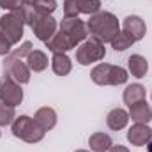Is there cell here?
I'll list each match as a JSON object with an SVG mask.
<instances>
[{"mask_svg":"<svg viewBox=\"0 0 152 152\" xmlns=\"http://www.w3.org/2000/svg\"><path fill=\"white\" fill-rule=\"evenodd\" d=\"M87 28H88V34L92 37L101 41L103 44L112 42V39L120 32L117 16L112 12H106V11H99V12L92 14L90 20L87 21Z\"/></svg>","mask_w":152,"mask_h":152,"instance_id":"obj_1","label":"cell"},{"mask_svg":"<svg viewBox=\"0 0 152 152\" xmlns=\"http://www.w3.org/2000/svg\"><path fill=\"white\" fill-rule=\"evenodd\" d=\"M12 126V134L27 143H37L44 138V129L39 126L37 122L27 115H20L14 118V122L11 124Z\"/></svg>","mask_w":152,"mask_h":152,"instance_id":"obj_2","label":"cell"},{"mask_svg":"<svg viewBox=\"0 0 152 152\" xmlns=\"http://www.w3.org/2000/svg\"><path fill=\"white\" fill-rule=\"evenodd\" d=\"M90 78L97 85H122L127 81V71L120 66H112V64H97Z\"/></svg>","mask_w":152,"mask_h":152,"instance_id":"obj_3","label":"cell"},{"mask_svg":"<svg viewBox=\"0 0 152 152\" xmlns=\"http://www.w3.org/2000/svg\"><path fill=\"white\" fill-rule=\"evenodd\" d=\"M76 62L81 64V66H90L94 62H99L104 58L106 55V50H104V44L101 41H97L96 37L85 39L81 44L76 46Z\"/></svg>","mask_w":152,"mask_h":152,"instance_id":"obj_4","label":"cell"},{"mask_svg":"<svg viewBox=\"0 0 152 152\" xmlns=\"http://www.w3.org/2000/svg\"><path fill=\"white\" fill-rule=\"evenodd\" d=\"M23 27H25V23L20 20V16L14 11L4 14L0 18V32L11 44L20 42V39L23 37Z\"/></svg>","mask_w":152,"mask_h":152,"instance_id":"obj_5","label":"cell"},{"mask_svg":"<svg viewBox=\"0 0 152 152\" xmlns=\"http://www.w3.org/2000/svg\"><path fill=\"white\" fill-rule=\"evenodd\" d=\"M4 76H9L16 83L25 85V83L30 81V67L21 58L7 55L5 60H4Z\"/></svg>","mask_w":152,"mask_h":152,"instance_id":"obj_6","label":"cell"},{"mask_svg":"<svg viewBox=\"0 0 152 152\" xmlns=\"http://www.w3.org/2000/svg\"><path fill=\"white\" fill-rule=\"evenodd\" d=\"M23 101V90L21 85L11 80L9 76H4L0 80V103L9 106H18Z\"/></svg>","mask_w":152,"mask_h":152,"instance_id":"obj_7","label":"cell"},{"mask_svg":"<svg viewBox=\"0 0 152 152\" xmlns=\"http://www.w3.org/2000/svg\"><path fill=\"white\" fill-rule=\"evenodd\" d=\"M60 32H64L67 37L71 39V42L75 46L81 44L87 39V36H88L87 23H83L78 18H64L62 23H60Z\"/></svg>","mask_w":152,"mask_h":152,"instance_id":"obj_8","label":"cell"},{"mask_svg":"<svg viewBox=\"0 0 152 152\" xmlns=\"http://www.w3.org/2000/svg\"><path fill=\"white\" fill-rule=\"evenodd\" d=\"M32 27V32L36 34V37L42 42H48L50 39L55 36V30H57V21L53 16H48V14H37L34 23L30 25Z\"/></svg>","mask_w":152,"mask_h":152,"instance_id":"obj_9","label":"cell"},{"mask_svg":"<svg viewBox=\"0 0 152 152\" xmlns=\"http://www.w3.org/2000/svg\"><path fill=\"white\" fill-rule=\"evenodd\" d=\"M152 138V129L147 124H134L133 127H129L127 131V140L129 143H133L134 147H142L147 145Z\"/></svg>","mask_w":152,"mask_h":152,"instance_id":"obj_10","label":"cell"},{"mask_svg":"<svg viewBox=\"0 0 152 152\" xmlns=\"http://www.w3.org/2000/svg\"><path fill=\"white\" fill-rule=\"evenodd\" d=\"M122 28H124V32H127L134 41L143 39L145 32H147L145 21H143L140 16H127V18L122 21Z\"/></svg>","mask_w":152,"mask_h":152,"instance_id":"obj_11","label":"cell"},{"mask_svg":"<svg viewBox=\"0 0 152 152\" xmlns=\"http://www.w3.org/2000/svg\"><path fill=\"white\" fill-rule=\"evenodd\" d=\"M129 118H133L134 124H147L152 120V108L143 99V101L129 106Z\"/></svg>","mask_w":152,"mask_h":152,"instance_id":"obj_12","label":"cell"},{"mask_svg":"<svg viewBox=\"0 0 152 152\" xmlns=\"http://www.w3.org/2000/svg\"><path fill=\"white\" fill-rule=\"evenodd\" d=\"M34 120L44 131H50V129H53L57 126V112L53 108H50V106H42V108H39L36 112Z\"/></svg>","mask_w":152,"mask_h":152,"instance_id":"obj_13","label":"cell"},{"mask_svg":"<svg viewBox=\"0 0 152 152\" xmlns=\"http://www.w3.org/2000/svg\"><path fill=\"white\" fill-rule=\"evenodd\" d=\"M46 46H48V50L51 53H66V51H69V50L75 48V44L71 42V39L67 37L64 32H58V34L55 32V36L46 42Z\"/></svg>","mask_w":152,"mask_h":152,"instance_id":"obj_14","label":"cell"},{"mask_svg":"<svg viewBox=\"0 0 152 152\" xmlns=\"http://www.w3.org/2000/svg\"><path fill=\"white\" fill-rule=\"evenodd\" d=\"M127 122H129V113L124 110V108H115L112 110L108 117H106V124H108V127L112 129V131H120V129H124L126 126H127Z\"/></svg>","mask_w":152,"mask_h":152,"instance_id":"obj_15","label":"cell"},{"mask_svg":"<svg viewBox=\"0 0 152 152\" xmlns=\"http://www.w3.org/2000/svg\"><path fill=\"white\" fill-rule=\"evenodd\" d=\"M124 103L127 106H133L140 101L145 99V87L140 85V83H133V85H127L126 90H124V96H122Z\"/></svg>","mask_w":152,"mask_h":152,"instance_id":"obj_16","label":"cell"},{"mask_svg":"<svg viewBox=\"0 0 152 152\" xmlns=\"http://www.w3.org/2000/svg\"><path fill=\"white\" fill-rule=\"evenodd\" d=\"M51 69L53 73L58 76H66L71 73L73 69V62L71 58L66 55V53H53V58H51Z\"/></svg>","mask_w":152,"mask_h":152,"instance_id":"obj_17","label":"cell"},{"mask_svg":"<svg viewBox=\"0 0 152 152\" xmlns=\"http://www.w3.org/2000/svg\"><path fill=\"white\" fill-rule=\"evenodd\" d=\"M127 66H129V73L136 78H143L149 71V62L142 55H131L127 58Z\"/></svg>","mask_w":152,"mask_h":152,"instance_id":"obj_18","label":"cell"},{"mask_svg":"<svg viewBox=\"0 0 152 152\" xmlns=\"http://www.w3.org/2000/svg\"><path fill=\"white\" fill-rule=\"evenodd\" d=\"M88 147H90V151H94V152H106V151H110V147H112V138L106 133L97 131V133H94L88 138Z\"/></svg>","mask_w":152,"mask_h":152,"instance_id":"obj_19","label":"cell"},{"mask_svg":"<svg viewBox=\"0 0 152 152\" xmlns=\"http://www.w3.org/2000/svg\"><path fill=\"white\" fill-rule=\"evenodd\" d=\"M27 66H28L30 71H34V73L44 71V69L48 67V57H46V53L41 51V50H32L30 55L27 57Z\"/></svg>","mask_w":152,"mask_h":152,"instance_id":"obj_20","label":"cell"},{"mask_svg":"<svg viewBox=\"0 0 152 152\" xmlns=\"http://www.w3.org/2000/svg\"><path fill=\"white\" fill-rule=\"evenodd\" d=\"M136 41L131 37L127 32H118L113 39H112V46H113L115 51H124V50H127V48H131L133 44H134Z\"/></svg>","mask_w":152,"mask_h":152,"instance_id":"obj_21","label":"cell"},{"mask_svg":"<svg viewBox=\"0 0 152 152\" xmlns=\"http://www.w3.org/2000/svg\"><path fill=\"white\" fill-rule=\"evenodd\" d=\"M14 12L20 16V20H21L25 25H32V23H34V20H36V16H37V12H36L34 5H27V4H21Z\"/></svg>","mask_w":152,"mask_h":152,"instance_id":"obj_22","label":"cell"},{"mask_svg":"<svg viewBox=\"0 0 152 152\" xmlns=\"http://www.w3.org/2000/svg\"><path fill=\"white\" fill-rule=\"evenodd\" d=\"M14 118H16L14 106L0 103V126H11L14 122Z\"/></svg>","mask_w":152,"mask_h":152,"instance_id":"obj_23","label":"cell"},{"mask_svg":"<svg viewBox=\"0 0 152 152\" xmlns=\"http://www.w3.org/2000/svg\"><path fill=\"white\" fill-rule=\"evenodd\" d=\"M34 9L37 14H48L51 16V12L57 9V0H36Z\"/></svg>","mask_w":152,"mask_h":152,"instance_id":"obj_24","label":"cell"},{"mask_svg":"<svg viewBox=\"0 0 152 152\" xmlns=\"http://www.w3.org/2000/svg\"><path fill=\"white\" fill-rule=\"evenodd\" d=\"M99 11H101V0H80V12L92 16Z\"/></svg>","mask_w":152,"mask_h":152,"instance_id":"obj_25","label":"cell"},{"mask_svg":"<svg viewBox=\"0 0 152 152\" xmlns=\"http://www.w3.org/2000/svg\"><path fill=\"white\" fill-rule=\"evenodd\" d=\"M80 14V0H64V16L78 18Z\"/></svg>","mask_w":152,"mask_h":152,"instance_id":"obj_26","label":"cell"},{"mask_svg":"<svg viewBox=\"0 0 152 152\" xmlns=\"http://www.w3.org/2000/svg\"><path fill=\"white\" fill-rule=\"evenodd\" d=\"M34 50V46H32V42L30 41H25L20 48H16L14 51H12V57H18V58H27L28 55H30V51Z\"/></svg>","mask_w":152,"mask_h":152,"instance_id":"obj_27","label":"cell"},{"mask_svg":"<svg viewBox=\"0 0 152 152\" xmlns=\"http://www.w3.org/2000/svg\"><path fill=\"white\" fill-rule=\"evenodd\" d=\"M20 5H21V0H0V7L4 11H9V12L16 11Z\"/></svg>","mask_w":152,"mask_h":152,"instance_id":"obj_28","label":"cell"},{"mask_svg":"<svg viewBox=\"0 0 152 152\" xmlns=\"http://www.w3.org/2000/svg\"><path fill=\"white\" fill-rule=\"evenodd\" d=\"M11 46H12V44L4 37V36H2V32H0V55H2V57H7V55H9V51H11Z\"/></svg>","mask_w":152,"mask_h":152,"instance_id":"obj_29","label":"cell"},{"mask_svg":"<svg viewBox=\"0 0 152 152\" xmlns=\"http://www.w3.org/2000/svg\"><path fill=\"white\" fill-rule=\"evenodd\" d=\"M108 152H129V149L124 147V145H112Z\"/></svg>","mask_w":152,"mask_h":152,"instance_id":"obj_30","label":"cell"},{"mask_svg":"<svg viewBox=\"0 0 152 152\" xmlns=\"http://www.w3.org/2000/svg\"><path fill=\"white\" fill-rule=\"evenodd\" d=\"M21 4H27V5H34L36 0H21Z\"/></svg>","mask_w":152,"mask_h":152,"instance_id":"obj_31","label":"cell"},{"mask_svg":"<svg viewBox=\"0 0 152 152\" xmlns=\"http://www.w3.org/2000/svg\"><path fill=\"white\" fill-rule=\"evenodd\" d=\"M147 151H149V152H152V140L149 142V143H147Z\"/></svg>","mask_w":152,"mask_h":152,"instance_id":"obj_32","label":"cell"},{"mask_svg":"<svg viewBox=\"0 0 152 152\" xmlns=\"http://www.w3.org/2000/svg\"><path fill=\"white\" fill-rule=\"evenodd\" d=\"M76 152H88V151H76Z\"/></svg>","mask_w":152,"mask_h":152,"instance_id":"obj_33","label":"cell"}]
</instances>
